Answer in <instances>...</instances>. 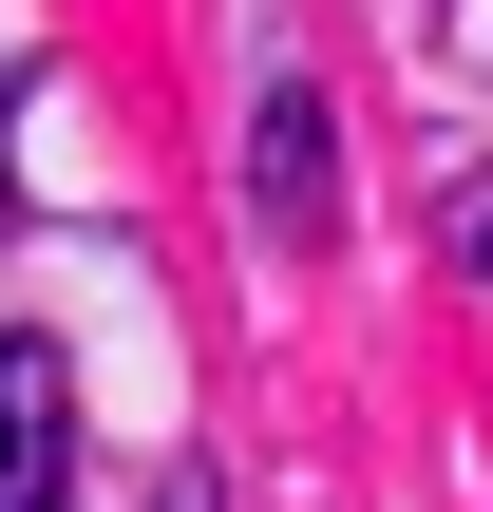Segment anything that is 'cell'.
Segmentation results:
<instances>
[{"label": "cell", "instance_id": "2", "mask_svg": "<svg viewBox=\"0 0 493 512\" xmlns=\"http://www.w3.org/2000/svg\"><path fill=\"white\" fill-rule=\"evenodd\" d=\"M76 494V361L57 342H0V512Z\"/></svg>", "mask_w": 493, "mask_h": 512}, {"label": "cell", "instance_id": "1", "mask_svg": "<svg viewBox=\"0 0 493 512\" xmlns=\"http://www.w3.org/2000/svg\"><path fill=\"white\" fill-rule=\"evenodd\" d=\"M247 228H266V247H323V228H342V133H323L304 76L247 95Z\"/></svg>", "mask_w": 493, "mask_h": 512}, {"label": "cell", "instance_id": "3", "mask_svg": "<svg viewBox=\"0 0 493 512\" xmlns=\"http://www.w3.org/2000/svg\"><path fill=\"white\" fill-rule=\"evenodd\" d=\"M456 247H475V266H493V190H475V209H456Z\"/></svg>", "mask_w": 493, "mask_h": 512}]
</instances>
